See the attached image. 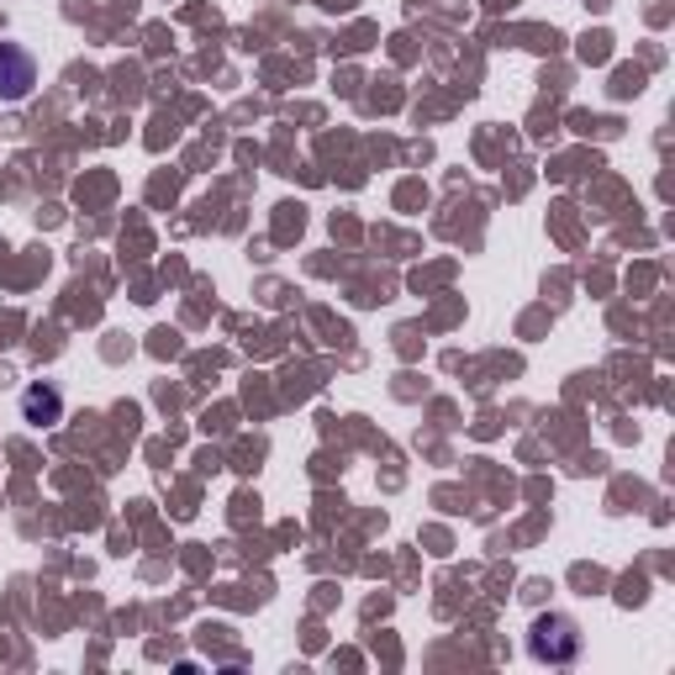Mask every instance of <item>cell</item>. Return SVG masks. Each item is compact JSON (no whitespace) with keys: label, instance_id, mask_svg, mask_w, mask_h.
<instances>
[{"label":"cell","instance_id":"2","mask_svg":"<svg viewBox=\"0 0 675 675\" xmlns=\"http://www.w3.org/2000/svg\"><path fill=\"white\" fill-rule=\"evenodd\" d=\"M37 85V58L22 43H0V101H27Z\"/></svg>","mask_w":675,"mask_h":675},{"label":"cell","instance_id":"3","mask_svg":"<svg viewBox=\"0 0 675 675\" xmlns=\"http://www.w3.org/2000/svg\"><path fill=\"white\" fill-rule=\"evenodd\" d=\"M22 417L37 423V428H54L58 417H64V396H58L54 385H27L22 391Z\"/></svg>","mask_w":675,"mask_h":675},{"label":"cell","instance_id":"1","mask_svg":"<svg viewBox=\"0 0 675 675\" xmlns=\"http://www.w3.org/2000/svg\"><path fill=\"white\" fill-rule=\"evenodd\" d=\"M528 649H533L539 665H570V660L581 654V628H575V618H565V612H543V618L533 622V633H528Z\"/></svg>","mask_w":675,"mask_h":675}]
</instances>
